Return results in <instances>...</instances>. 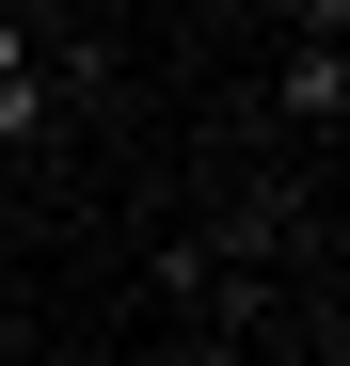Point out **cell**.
Masks as SVG:
<instances>
[{"mask_svg": "<svg viewBox=\"0 0 350 366\" xmlns=\"http://www.w3.org/2000/svg\"><path fill=\"white\" fill-rule=\"evenodd\" d=\"M286 32H350V0H286Z\"/></svg>", "mask_w": 350, "mask_h": 366, "instance_id": "3", "label": "cell"}, {"mask_svg": "<svg viewBox=\"0 0 350 366\" xmlns=\"http://www.w3.org/2000/svg\"><path fill=\"white\" fill-rule=\"evenodd\" d=\"M64 112H80V96L48 80V16H16V0H0V159H32Z\"/></svg>", "mask_w": 350, "mask_h": 366, "instance_id": "1", "label": "cell"}, {"mask_svg": "<svg viewBox=\"0 0 350 366\" xmlns=\"http://www.w3.org/2000/svg\"><path fill=\"white\" fill-rule=\"evenodd\" d=\"M271 128L334 159V128H350V48H334V32H303V48L271 64Z\"/></svg>", "mask_w": 350, "mask_h": 366, "instance_id": "2", "label": "cell"}]
</instances>
